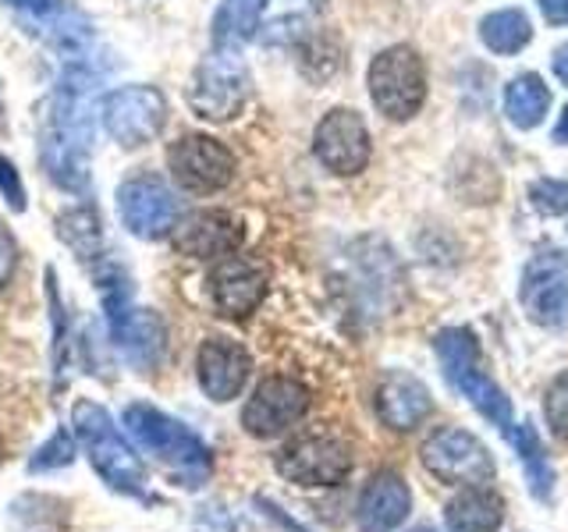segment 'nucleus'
Wrapping results in <instances>:
<instances>
[{"mask_svg": "<svg viewBox=\"0 0 568 532\" xmlns=\"http://www.w3.org/2000/svg\"><path fill=\"white\" fill-rule=\"evenodd\" d=\"M448 532H497L505 522V501L490 487H469L444 508Z\"/></svg>", "mask_w": 568, "mask_h": 532, "instance_id": "22", "label": "nucleus"}, {"mask_svg": "<svg viewBox=\"0 0 568 532\" xmlns=\"http://www.w3.org/2000/svg\"><path fill=\"white\" fill-rule=\"evenodd\" d=\"M14 259H18L14 238H11V231L4 227V221H0V291L8 288V280L14 274Z\"/></svg>", "mask_w": 568, "mask_h": 532, "instance_id": "32", "label": "nucleus"}, {"mask_svg": "<svg viewBox=\"0 0 568 532\" xmlns=\"http://www.w3.org/2000/svg\"><path fill=\"white\" fill-rule=\"evenodd\" d=\"M540 11L547 14V22L568 25V0H540Z\"/></svg>", "mask_w": 568, "mask_h": 532, "instance_id": "33", "label": "nucleus"}, {"mask_svg": "<svg viewBox=\"0 0 568 532\" xmlns=\"http://www.w3.org/2000/svg\"><path fill=\"white\" fill-rule=\"evenodd\" d=\"M529 200L544 213H568V185L565 182H537L529 188Z\"/></svg>", "mask_w": 568, "mask_h": 532, "instance_id": "30", "label": "nucleus"}, {"mask_svg": "<svg viewBox=\"0 0 568 532\" xmlns=\"http://www.w3.org/2000/svg\"><path fill=\"white\" fill-rule=\"evenodd\" d=\"M75 461V433L58 430L40 451L29 458V472H58Z\"/></svg>", "mask_w": 568, "mask_h": 532, "instance_id": "28", "label": "nucleus"}, {"mask_svg": "<svg viewBox=\"0 0 568 532\" xmlns=\"http://www.w3.org/2000/svg\"><path fill=\"white\" fill-rule=\"evenodd\" d=\"M274 466L295 487H337L352 472V454L331 433H306L284 443Z\"/></svg>", "mask_w": 568, "mask_h": 532, "instance_id": "8", "label": "nucleus"}, {"mask_svg": "<svg viewBox=\"0 0 568 532\" xmlns=\"http://www.w3.org/2000/svg\"><path fill=\"white\" fill-rule=\"evenodd\" d=\"M437 355L440 366L448 372L452 387L458 390L469 405H476V412L487 422H494L497 430H511V401L501 387H497L484 366H479V345L476 334L466 327H452L437 334Z\"/></svg>", "mask_w": 568, "mask_h": 532, "instance_id": "4", "label": "nucleus"}, {"mask_svg": "<svg viewBox=\"0 0 568 532\" xmlns=\"http://www.w3.org/2000/svg\"><path fill=\"white\" fill-rule=\"evenodd\" d=\"M11 522H14V532H64L68 508L58 497L26 493L11 504Z\"/></svg>", "mask_w": 568, "mask_h": 532, "instance_id": "25", "label": "nucleus"}, {"mask_svg": "<svg viewBox=\"0 0 568 532\" xmlns=\"http://www.w3.org/2000/svg\"><path fill=\"white\" fill-rule=\"evenodd\" d=\"M555 75L568 85V43L555 50Z\"/></svg>", "mask_w": 568, "mask_h": 532, "instance_id": "35", "label": "nucleus"}, {"mask_svg": "<svg viewBox=\"0 0 568 532\" xmlns=\"http://www.w3.org/2000/svg\"><path fill=\"white\" fill-rule=\"evenodd\" d=\"M310 412V390L292 377H266L253 398L242 408V426L245 433H253L260 440H271Z\"/></svg>", "mask_w": 568, "mask_h": 532, "instance_id": "13", "label": "nucleus"}, {"mask_svg": "<svg viewBox=\"0 0 568 532\" xmlns=\"http://www.w3.org/2000/svg\"><path fill=\"white\" fill-rule=\"evenodd\" d=\"M313 150L316 160L334 174H359L369 164V132L366 121L348 111V106H337L324 121L316 124L313 135Z\"/></svg>", "mask_w": 568, "mask_h": 532, "instance_id": "15", "label": "nucleus"}, {"mask_svg": "<svg viewBox=\"0 0 568 532\" xmlns=\"http://www.w3.org/2000/svg\"><path fill=\"white\" fill-rule=\"evenodd\" d=\"M550 106V93L540 75H519L505 89V114L515 129H537Z\"/></svg>", "mask_w": 568, "mask_h": 532, "instance_id": "23", "label": "nucleus"}, {"mask_svg": "<svg viewBox=\"0 0 568 532\" xmlns=\"http://www.w3.org/2000/svg\"><path fill=\"white\" fill-rule=\"evenodd\" d=\"M89 150H93V117L85 103V75L61 79L40 117V156L50 182L64 192L89 188Z\"/></svg>", "mask_w": 568, "mask_h": 532, "instance_id": "1", "label": "nucleus"}, {"mask_svg": "<svg viewBox=\"0 0 568 532\" xmlns=\"http://www.w3.org/2000/svg\"><path fill=\"white\" fill-rule=\"evenodd\" d=\"M245 238V227L227 209H195L182 224H174V248L189 259H224L235 256Z\"/></svg>", "mask_w": 568, "mask_h": 532, "instance_id": "16", "label": "nucleus"}, {"mask_svg": "<svg viewBox=\"0 0 568 532\" xmlns=\"http://www.w3.org/2000/svg\"><path fill=\"white\" fill-rule=\"evenodd\" d=\"M0 195H4V203L14 209V213H22L26 209V188H22V177H18L14 164L8 156H0Z\"/></svg>", "mask_w": 568, "mask_h": 532, "instance_id": "31", "label": "nucleus"}, {"mask_svg": "<svg viewBox=\"0 0 568 532\" xmlns=\"http://www.w3.org/2000/svg\"><path fill=\"white\" fill-rule=\"evenodd\" d=\"M111 319V337L124 351V359L139 369H156L168 351V327L153 309H132L124 306L106 316Z\"/></svg>", "mask_w": 568, "mask_h": 532, "instance_id": "19", "label": "nucleus"}, {"mask_svg": "<svg viewBox=\"0 0 568 532\" xmlns=\"http://www.w3.org/2000/svg\"><path fill=\"white\" fill-rule=\"evenodd\" d=\"M71 426H75V440L82 443L89 466L97 469V475L106 487L153 504V493L146 490V469H142L132 443L121 437L118 422L111 419V412H106L103 405L75 401V408H71Z\"/></svg>", "mask_w": 568, "mask_h": 532, "instance_id": "2", "label": "nucleus"}, {"mask_svg": "<svg viewBox=\"0 0 568 532\" xmlns=\"http://www.w3.org/2000/svg\"><path fill=\"white\" fill-rule=\"evenodd\" d=\"M479 35L494 53H519L532 40V25L519 8H501L479 22Z\"/></svg>", "mask_w": 568, "mask_h": 532, "instance_id": "26", "label": "nucleus"}, {"mask_svg": "<svg viewBox=\"0 0 568 532\" xmlns=\"http://www.w3.org/2000/svg\"><path fill=\"white\" fill-rule=\"evenodd\" d=\"M523 309L532 324L558 330L568 324V256L565 253H540L532 256L523 274Z\"/></svg>", "mask_w": 568, "mask_h": 532, "instance_id": "12", "label": "nucleus"}, {"mask_svg": "<svg viewBox=\"0 0 568 532\" xmlns=\"http://www.w3.org/2000/svg\"><path fill=\"white\" fill-rule=\"evenodd\" d=\"M266 0H224L217 18H213V40L217 47H239L256 32Z\"/></svg>", "mask_w": 568, "mask_h": 532, "instance_id": "27", "label": "nucleus"}, {"mask_svg": "<svg viewBox=\"0 0 568 532\" xmlns=\"http://www.w3.org/2000/svg\"><path fill=\"white\" fill-rule=\"evenodd\" d=\"M213 309L227 319H245L260 309L266 295V274L242 256H224L206 280Z\"/></svg>", "mask_w": 568, "mask_h": 532, "instance_id": "17", "label": "nucleus"}, {"mask_svg": "<svg viewBox=\"0 0 568 532\" xmlns=\"http://www.w3.org/2000/svg\"><path fill=\"white\" fill-rule=\"evenodd\" d=\"M124 430L142 451L153 454L160 466H168L189 490L203 487L210 475V448L195 437L185 422L171 419L153 405L124 408Z\"/></svg>", "mask_w": 568, "mask_h": 532, "instance_id": "3", "label": "nucleus"}, {"mask_svg": "<svg viewBox=\"0 0 568 532\" xmlns=\"http://www.w3.org/2000/svg\"><path fill=\"white\" fill-rule=\"evenodd\" d=\"M434 412V398L423 380L408 372H387L377 387V416L390 430H416V426Z\"/></svg>", "mask_w": 568, "mask_h": 532, "instance_id": "21", "label": "nucleus"}, {"mask_svg": "<svg viewBox=\"0 0 568 532\" xmlns=\"http://www.w3.org/2000/svg\"><path fill=\"white\" fill-rule=\"evenodd\" d=\"M0 461H4V437H0Z\"/></svg>", "mask_w": 568, "mask_h": 532, "instance_id": "37", "label": "nucleus"}, {"mask_svg": "<svg viewBox=\"0 0 568 532\" xmlns=\"http://www.w3.org/2000/svg\"><path fill=\"white\" fill-rule=\"evenodd\" d=\"M8 8L68 58H79L93 43V25L71 0H8Z\"/></svg>", "mask_w": 568, "mask_h": 532, "instance_id": "14", "label": "nucleus"}, {"mask_svg": "<svg viewBox=\"0 0 568 532\" xmlns=\"http://www.w3.org/2000/svg\"><path fill=\"white\" fill-rule=\"evenodd\" d=\"M508 437L515 443V451H519V461L526 469L532 497H537V501H550V490H555V469H550V461L540 448L537 430H532L529 422H523V426H511Z\"/></svg>", "mask_w": 568, "mask_h": 532, "instance_id": "24", "label": "nucleus"}, {"mask_svg": "<svg viewBox=\"0 0 568 532\" xmlns=\"http://www.w3.org/2000/svg\"><path fill=\"white\" fill-rule=\"evenodd\" d=\"M555 139H558V142H565V146H568V106H565V114H561L558 129H555Z\"/></svg>", "mask_w": 568, "mask_h": 532, "instance_id": "36", "label": "nucleus"}, {"mask_svg": "<svg viewBox=\"0 0 568 532\" xmlns=\"http://www.w3.org/2000/svg\"><path fill=\"white\" fill-rule=\"evenodd\" d=\"M118 213H121V224L129 227L135 238L156 242L174 231L178 200L156 174H135L118 188Z\"/></svg>", "mask_w": 568, "mask_h": 532, "instance_id": "11", "label": "nucleus"}, {"mask_svg": "<svg viewBox=\"0 0 568 532\" xmlns=\"http://www.w3.org/2000/svg\"><path fill=\"white\" fill-rule=\"evenodd\" d=\"M369 96L390 121H408L426 96L423 61L413 47H387L369 64Z\"/></svg>", "mask_w": 568, "mask_h": 532, "instance_id": "6", "label": "nucleus"}, {"mask_svg": "<svg viewBox=\"0 0 568 532\" xmlns=\"http://www.w3.org/2000/svg\"><path fill=\"white\" fill-rule=\"evenodd\" d=\"M544 412H547V426L550 433L568 440V372L547 387V398H544Z\"/></svg>", "mask_w": 568, "mask_h": 532, "instance_id": "29", "label": "nucleus"}, {"mask_svg": "<svg viewBox=\"0 0 568 532\" xmlns=\"http://www.w3.org/2000/svg\"><path fill=\"white\" fill-rule=\"evenodd\" d=\"M256 504H260V508L266 511V519H271V522H277L281 529H288V532H306V529H298V525H295L292 519H284V511H281L277 504H271V501H256Z\"/></svg>", "mask_w": 568, "mask_h": 532, "instance_id": "34", "label": "nucleus"}, {"mask_svg": "<svg viewBox=\"0 0 568 532\" xmlns=\"http://www.w3.org/2000/svg\"><path fill=\"white\" fill-rule=\"evenodd\" d=\"M168 167H171V177L185 192L210 195L231 185V177H235V156H231L224 142L192 132V135H182L168 150Z\"/></svg>", "mask_w": 568, "mask_h": 532, "instance_id": "9", "label": "nucleus"}, {"mask_svg": "<svg viewBox=\"0 0 568 532\" xmlns=\"http://www.w3.org/2000/svg\"><path fill=\"white\" fill-rule=\"evenodd\" d=\"M248 96V71L235 47H217L200 61L189 85L192 111L206 121H231Z\"/></svg>", "mask_w": 568, "mask_h": 532, "instance_id": "5", "label": "nucleus"}, {"mask_svg": "<svg viewBox=\"0 0 568 532\" xmlns=\"http://www.w3.org/2000/svg\"><path fill=\"white\" fill-rule=\"evenodd\" d=\"M248 372H253V359L231 337H206L200 351H195V377H200V387L206 390L210 401L239 398Z\"/></svg>", "mask_w": 568, "mask_h": 532, "instance_id": "18", "label": "nucleus"}, {"mask_svg": "<svg viewBox=\"0 0 568 532\" xmlns=\"http://www.w3.org/2000/svg\"><path fill=\"white\" fill-rule=\"evenodd\" d=\"M413 532H434V529H413Z\"/></svg>", "mask_w": 568, "mask_h": 532, "instance_id": "38", "label": "nucleus"}, {"mask_svg": "<svg viewBox=\"0 0 568 532\" xmlns=\"http://www.w3.org/2000/svg\"><path fill=\"white\" fill-rule=\"evenodd\" d=\"M103 129L118 146L139 150L150 139L160 135L168 121V100L153 85H121L114 93H106L100 103Z\"/></svg>", "mask_w": 568, "mask_h": 532, "instance_id": "7", "label": "nucleus"}, {"mask_svg": "<svg viewBox=\"0 0 568 532\" xmlns=\"http://www.w3.org/2000/svg\"><path fill=\"white\" fill-rule=\"evenodd\" d=\"M408 508H413V493L405 479L398 472H377L359 497L355 525L359 532H395L408 519Z\"/></svg>", "mask_w": 568, "mask_h": 532, "instance_id": "20", "label": "nucleus"}, {"mask_svg": "<svg viewBox=\"0 0 568 532\" xmlns=\"http://www.w3.org/2000/svg\"><path fill=\"white\" fill-rule=\"evenodd\" d=\"M423 466L430 469L444 483L462 487H487L494 479V458L487 448L466 430H437L423 443Z\"/></svg>", "mask_w": 568, "mask_h": 532, "instance_id": "10", "label": "nucleus"}]
</instances>
